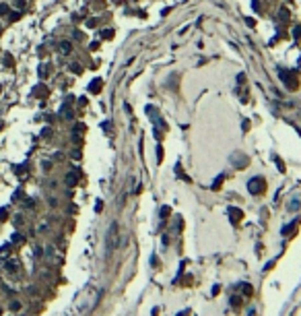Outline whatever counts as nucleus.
<instances>
[{
    "label": "nucleus",
    "instance_id": "nucleus-1",
    "mask_svg": "<svg viewBox=\"0 0 301 316\" xmlns=\"http://www.w3.org/2000/svg\"><path fill=\"white\" fill-rule=\"evenodd\" d=\"M120 238H122V234H120V225H118V221H114L110 225V229H107V236H105V248H107V252H114L118 246H120Z\"/></svg>",
    "mask_w": 301,
    "mask_h": 316
},
{
    "label": "nucleus",
    "instance_id": "nucleus-2",
    "mask_svg": "<svg viewBox=\"0 0 301 316\" xmlns=\"http://www.w3.org/2000/svg\"><path fill=\"white\" fill-rule=\"evenodd\" d=\"M281 79H283V83L287 85V89H289V91H295L297 87H299L297 75H295L293 70H289V72H281Z\"/></svg>",
    "mask_w": 301,
    "mask_h": 316
},
{
    "label": "nucleus",
    "instance_id": "nucleus-3",
    "mask_svg": "<svg viewBox=\"0 0 301 316\" xmlns=\"http://www.w3.org/2000/svg\"><path fill=\"white\" fill-rule=\"evenodd\" d=\"M247 188H250V192L252 194H262L264 192V188H266V182H264V178H254V180H250L247 182Z\"/></svg>",
    "mask_w": 301,
    "mask_h": 316
},
{
    "label": "nucleus",
    "instance_id": "nucleus-4",
    "mask_svg": "<svg viewBox=\"0 0 301 316\" xmlns=\"http://www.w3.org/2000/svg\"><path fill=\"white\" fill-rule=\"evenodd\" d=\"M101 87H103V81L99 79V76H97V79H93V81L89 83V91H91V93H99V91H101Z\"/></svg>",
    "mask_w": 301,
    "mask_h": 316
},
{
    "label": "nucleus",
    "instance_id": "nucleus-5",
    "mask_svg": "<svg viewBox=\"0 0 301 316\" xmlns=\"http://www.w3.org/2000/svg\"><path fill=\"white\" fill-rule=\"evenodd\" d=\"M229 217H231V221H233V223H237V221H241L243 213H241L239 209H235V207H231V209H229Z\"/></svg>",
    "mask_w": 301,
    "mask_h": 316
},
{
    "label": "nucleus",
    "instance_id": "nucleus-6",
    "mask_svg": "<svg viewBox=\"0 0 301 316\" xmlns=\"http://www.w3.org/2000/svg\"><path fill=\"white\" fill-rule=\"evenodd\" d=\"M76 182H78V172H76V170H72V172L66 176V184H68V186H74Z\"/></svg>",
    "mask_w": 301,
    "mask_h": 316
},
{
    "label": "nucleus",
    "instance_id": "nucleus-7",
    "mask_svg": "<svg viewBox=\"0 0 301 316\" xmlns=\"http://www.w3.org/2000/svg\"><path fill=\"white\" fill-rule=\"evenodd\" d=\"M231 161H233V165H237V167H246V165H247V159H246V157H241V155L233 157Z\"/></svg>",
    "mask_w": 301,
    "mask_h": 316
},
{
    "label": "nucleus",
    "instance_id": "nucleus-8",
    "mask_svg": "<svg viewBox=\"0 0 301 316\" xmlns=\"http://www.w3.org/2000/svg\"><path fill=\"white\" fill-rule=\"evenodd\" d=\"M239 287H241V291H243V293H246V296H252V293H254V289H252V285H247V283H241Z\"/></svg>",
    "mask_w": 301,
    "mask_h": 316
},
{
    "label": "nucleus",
    "instance_id": "nucleus-9",
    "mask_svg": "<svg viewBox=\"0 0 301 316\" xmlns=\"http://www.w3.org/2000/svg\"><path fill=\"white\" fill-rule=\"evenodd\" d=\"M60 50L64 52V54H68L70 50H72V46H70V41H62V43H60Z\"/></svg>",
    "mask_w": 301,
    "mask_h": 316
},
{
    "label": "nucleus",
    "instance_id": "nucleus-10",
    "mask_svg": "<svg viewBox=\"0 0 301 316\" xmlns=\"http://www.w3.org/2000/svg\"><path fill=\"white\" fill-rule=\"evenodd\" d=\"M223 180H225L223 176H219V178L215 180V182H212V190H219V188H221V184H223Z\"/></svg>",
    "mask_w": 301,
    "mask_h": 316
},
{
    "label": "nucleus",
    "instance_id": "nucleus-11",
    "mask_svg": "<svg viewBox=\"0 0 301 316\" xmlns=\"http://www.w3.org/2000/svg\"><path fill=\"white\" fill-rule=\"evenodd\" d=\"M62 116L66 118V120H72V110H68V108H62Z\"/></svg>",
    "mask_w": 301,
    "mask_h": 316
},
{
    "label": "nucleus",
    "instance_id": "nucleus-12",
    "mask_svg": "<svg viewBox=\"0 0 301 316\" xmlns=\"http://www.w3.org/2000/svg\"><path fill=\"white\" fill-rule=\"evenodd\" d=\"M101 37H103V39H110V37H114V31H111V29H107V31L103 29V31H101Z\"/></svg>",
    "mask_w": 301,
    "mask_h": 316
},
{
    "label": "nucleus",
    "instance_id": "nucleus-13",
    "mask_svg": "<svg viewBox=\"0 0 301 316\" xmlns=\"http://www.w3.org/2000/svg\"><path fill=\"white\" fill-rule=\"evenodd\" d=\"M293 37H295V39H299V37H301V25L293 27Z\"/></svg>",
    "mask_w": 301,
    "mask_h": 316
},
{
    "label": "nucleus",
    "instance_id": "nucleus-14",
    "mask_svg": "<svg viewBox=\"0 0 301 316\" xmlns=\"http://www.w3.org/2000/svg\"><path fill=\"white\" fill-rule=\"evenodd\" d=\"M14 62H13V58H10V54H4V66H13Z\"/></svg>",
    "mask_w": 301,
    "mask_h": 316
},
{
    "label": "nucleus",
    "instance_id": "nucleus-15",
    "mask_svg": "<svg viewBox=\"0 0 301 316\" xmlns=\"http://www.w3.org/2000/svg\"><path fill=\"white\" fill-rule=\"evenodd\" d=\"M252 6H254V10H256V13H262V6H260V0H254V2H252Z\"/></svg>",
    "mask_w": 301,
    "mask_h": 316
},
{
    "label": "nucleus",
    "instance_id": "nucleus-16",
    "mask_svg": "<svg viewBox=\"0 0 301 316\" xmlns=\"http://www.w3.org/2000/svg\"><path fill=\"white\" fill-rule=\"evenodd\" d=\"M70 70H72V72H76V75H81V66H78V64H70Z\"/></svg>",
    "mask_w": 301,
    "mask_h": 316
},
{
    "label": "nucleus",
    "instance_id": "nucleus-17",
    "mask_svg": "<svg viewBox=\"0 0 301 316\" xmlns=\"http://www.w3.org/2000/svg\"><path fill=\"white\" fill-rule=\"evenodd\" d=\"M274 161H276V165H279V170H281V172H285V163H283V161L276 157V155H274Z\"/></svg>",
    "mask_w": 301,
    "mask_h": 316
},
{
    "label": "nucleus",
    "instance_id": "nucleus-18",
    "mask_svg": "<svg viewBox=\"0 0 301 316\" xmlns=\"http://www.w3.org/2000/svg\"><path fill=\"white\" fill-rule=\"evenodd\" d=\"M6 13H8V4L0 2V14H6Z\"/></svg>",
    "mask_w": 301,
    "mask_h": 316
},
{
    "label": "nucleus",
    "instance_id": "nucleus-19",
    "mask_svg": "<svg viewBox=\"0 0 301 316\" xmlns=\"http://www.w3.org/2000/svg\"><path fill=\"white\" fill-rule=\"evenodd\" d=\"M169 213H171V209H169V207H163V209H161V217H163V219H165V217H167Z\"/></svg>",
    "mask_w": 301,
    "mask_h": 316
},
{
    "label": "nucleus",
    "instance_id": "nucleus-20",
    "mask_svg": "<svg viewBox=\"0 0 301 316\" xmlns=\"http://www.w3.org/2000/svg\"><path fill=\"white\" fill-rule=\"evenodd\" d=\"M6 217H8V211L6 209H0V221H4Z\"/></svg>",
    "mask_w": 301,
    "mask_h": 316
},
{
    "label": "nucleus",
    "instance_id": "nucleus-21",
    "mask_svg": "<svg viewBox=\"0 0 301 316\" xmlns=\"http://www.w3.org/2000/svg\"><path fill=\"white\" fill-rule=\"evenodd\" d=\"M13 242L21 244V242H23V236H21V234H14V236H13Z\"/></svg>",
    "mask_w": 301,
    "mask_h": 316
},
{
    "label": "nucleus",
    "instance_id": "nucleus-22",
    "mask_svg": "<svg viewBox=\"0 0 301 316\" xmlns=\"http://www.w3.org/2000/svg\"><path fill=\"white\" fill-rule=\"evenodd\" d=\"M281 19H289V10H287V8H281Z\"/></svg>",
    "mask_w": 301,
    "mask_h": 316
},
{
    "label": "nucleus",
    "instance_id": "nucleus-23",
    "mask_svg": "<svg viewBox=\"0 0 301 316\" xmlns=\"http://www.w3.org/2000/svg\"><path fill=\"white\" fill-rule=\"evenodd\" d=\"M19 17H21L19 13H10V14H8V19H10V21H17V19H19Z\"/></svg>",
    "mask_w": 301,
    "mask_h": 316
},
{
    "label": "nucleus",
    "instance_id": "nucleus-24",
    "mask_svg": "<svg viewBox=\"0 0 301 316\" xmlns=\"http://www.w3.org/2000/svg\"><path fill=\"white\" fill-rule=\"evenodd\" d=\"M103 130H107V132H111V124H110V122H103Z\"/></svg>",
    "mask_w": 301,
    "mask_h": 316
},
{
    "label": "nucleus",
    "instance_id": "nucleus-25",
    "mask_svg": "<svg viewBox=\"0 0 301 316\" xmlns=\"http://www.w3.org/2000/svg\"><path fill=\"white\" fill-rule=\"evenodd\" d=\"M231 304H233V306H237V308H239V306H241V300H239V298H237V300L233 298V300H231Z\"/></svg>",
    "mask_w": 301,
    "mask_h": 316
},
{
    "label": "nucleus",
    "instance_id": "nucleus-26",
    "mask_svg": "<svg viewBox=\"0 0 301 316\" xmlns=\"http://www.w3.org/2000/svg\"><path fill=\"white\" fill-rule=\"evenodd\" d=\"M246 23L250 25V27H254V25H256V21H254V19H246Z\"/></svg>",
    "mask_w": 301,
    "mask_h": 316
},
{
    "label": "nucleus",
    "instance_id": "nucleus-27",
    "mask_svg": "<svg viewBox=\"0 0 301 316\" xmlns=\"http://www.w3.org/2000/svg\"><path fill=\"white\" fill-rule=\"evenodd\" d=\"M178 316H190V312H182V314H178Z\"/></svg>",
    "mask_w": 301,
    "mask_h": 316
},
{
    "label": "nucleus",
    "instance_id": "nucleus-28",
    "mask_svg": "<svg viewBox=\"0 0 301 316\" xmlns=\"http://www.w3.org/2000/svg\"><path fill=\"white\" fill-rule=\"evenodd\" d=\"M114 2H118V4H120V2H124V0H114Z\"/></svg>",
    "mask_w": 301,
    "mask_h": 316
}]
</instances>
